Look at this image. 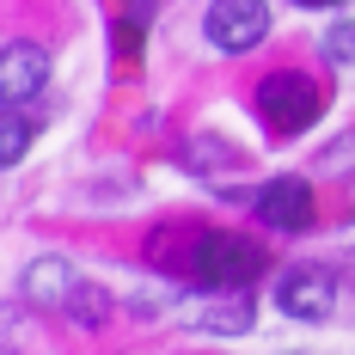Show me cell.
Masks as SVG:
<instances>
[{
    "label": "cell",
    "mask_w": 355,
    "mask_h": 355,
    "mask_svg": "<svg viewBox=\"0 0 355 355\" xmlns=\"http://www.w3.org/2000/svg\"><path fill=\"white\" fill-rule=\"evenodd\" d=\"M190 276L214 294H233V288H251L263 276V245L245 239V233H196L190 245Z\"/></svg>",
    "instance_id": "obj_1"
},
{
    "label": "cell",
    "mask_w": 355,
    "mask_h": 355,
    "mask_svg": "<svg viewBox=\"0 0 355 355\" xmlns=\"http://www.w3.org/2000/svg\"><path fill=\"white\" fill-rule=\"evenodd\" d=\"M319 86L306 80V73H270L263 86H257V110H263V123L270 129H282V135H300V129H313L319 123Z\"/></svg>",
    "instance_id": "obj_2"
},
{
    "label": "cell",
    "mask_w": 355,
    "mask_h": 355,
    "mask_svg": "<svg viewBox=\"0 0 355 355\" xmlns=\"http://www.w3.org/2000/svg\"><path fill=\"white\" fill-rule=\"evenodd\" d=\"M202 31H209L214 49L245 55V49H257V43L270 37V6H263V0H214L209 19H202Z\"/></svg>",
    "instance_id": "obj_3"
},
{
    "label": "cell",
    "mask_w": 355,
    "mask_h": 355,
    "mask_svg": "<svg viewBox=\"0 0 355 355\" xmlns=\"http://www.w3.org/2000/svg\"><path fill=\"white\" fill-rule=\"evenodd\" d=\"M276 306H282L288 319L319 324V319H331V306H337V282H331L324 270H313V263L282 270V282H276Z\"/></svg>",
    "instance_id": "obj_4"
},
{
    "label": "cell",
    "mask_w": 355,
    "mask_h": 355,
    "mask_svg": "<svg viewBox=\"0 0 355 355\" xmlns=\"http://www.w3.org/2000/svg\"><path fill=\"white\" fill-rule=\"evenodd\" d=\"M313 184L306 178H270L263 190H257V220L263 227H276V233H300V227H313Z\"/></svg>",
    "instance_id": "obj_5"
},
{
    "label": "cell",
    "mask_w": 355,
    "mask_h": 355,
    "mask_svg": "<svg viewBox=\"0 0 355 355\" xmlns=\"http://www.w3.org/2000/svg\"><path fill=\"white\" fill-rule=\"evenodd\" d=\"M43 80H49V55L37 43H6V55H0V92H6V105L37 98Z\"/></svg>",
    "instance_id": "obj_6"
},
{
    "label": "cell",
    "mask_w": 355,
    "mask_h": 355,
    "mask_svg": "<svg viewBox=\"0 0 355 355\" xmlns=\"http://www.w3.org/2000/svg\"><path fill=\"white\" fill-rule=\"evenodd\" d=\"M73 288H80V276H73L68 257H37L31 270H25V294H31L37 306H68Z\"/></svg>",
    "instance_id": "obj_7"
},
{
    "label": "cell",
    "mask_w": 355,
    "mask_h": 355,
    "mask_svg": "<svg viewBox=\"0 0 355 355\" xmlns=\"http://www.w3.org/2000/svg\"><path fill=\"white\" fill-rule=\"evenodd\" d=\"M190 319L202 324V331H214V337H239V331H251V300H245V288H233L220 300H202Z\"/></svg>",
    "instance_id": "obj_8"
},
{
    "label": "cell",
    "mask_w": 355,
    "mask_h": 355,
    "mask_svg": "<svg viewBox=\"0 0 355 355\" xmlns=\"http://www.w3.org/2000/svg\"><path fill=\"white\" fill-rule=\"evenodd\" d=\"M25 147H31V116H25V105H6V116H0V159L19 166Z\"/></svg>",
    "instance_id": "obj_9"
},
{
    "label": "cell",
    "mask_w": 355,
    "mask_h": 355,
    "mask_svg": "<svg viewBox=\"0 0 355 355\" xmlns=\"http://www.w3.org/2000/svg\"><path fill=\"white\" fill-rule=\"evenodd\" d=\"M68 313H73V319H86V324H98V319L110 313V300H105L92 282H80V288H73V300H68Z\"/></svg>",
    "instance_id": "obj_10"
},
{
    "label": "cell",
    "mask_w": 355,
    "mask_h": 355,
    "mask_svg": "<svg viewBox=\"0 0 355 355\" xmlns=\"http://www.w3.org/2000/svg\"><path fill=\"white\" fill-rule=\"evenodd\" d=\"M324 55H331V62H355V19H349V25H331Z\"/></svg>",
    "instance_id": "obj_11"
},
{
    "label": "cell",
    "mask_w": 355,
    "mask_h": 355,
    "mask_svg": "<svg viewBox=\"0 0 355 355\" xmlns=\"http://www.w3.org/2000/svg\"><path fill=\"white\" fill-rule=\"evenodd\" d=\"M300 6H343V0H300Z\"/></svg>",
    "instance_id": "obj_12"
},
{
    "label": "cell",
    "mask_w": 355,
    "mask_h": 355,
    "mask_svg": "<svg viewBox=\"0 0 355 355\" xmlns=\"http://www.w3.org/2000/svg\"><path fill=\"white\" fill-rule=\"evenodd\" d=\"M129 6H135V12H147V6H153V0H129Z\"/></svg>",
    "instance_id": "obj_13"
}]
</instances>
